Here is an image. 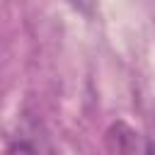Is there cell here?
Returning a JSON list of instances; mask_svg holds the SVG:
<instances>
[{
	"instance_id": "cell-1",
	"label": "cell",
	"mask_w": 155,
	"mask_h": 155,
	"mask_svg": "<svg viewBox=\"0 0 155 155\" xmlns=\"http://www.w3.org/2000/svg\"><path fill=\"white\" fill-rule=\"evenodd\" d=\"M5 155H53V150H51V145H48V140L44 136L22 133L19 138H15L7 145Z\"/></svg>"
},
{
	"instance_id": "cell-2",
	"label": "cell",
	"mask_w": 155,
	"mask_h": 155,
	"mask_svg": "<svg viewBox=\"0 0 155 155\" xmlns=\"http://www.w3.org/2000/svg\"><path fill=\"white\" fill-rule=\"evenodd\" d=\"M145 155H155V143H148V150H145Z\"/></svg>"
}]
</instances>
